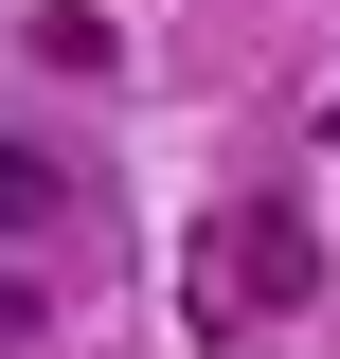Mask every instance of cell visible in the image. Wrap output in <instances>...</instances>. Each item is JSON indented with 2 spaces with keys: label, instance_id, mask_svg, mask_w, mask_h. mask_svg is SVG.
<instances>
[{
  "label": "cell",
  "instance_id": "obj_1",
  "mask_svg": "<svg viewBox=\"0 0 340 359\" xmlns=\"http://www.w3.org/2000/svg\"><path fill=\"white\" fill-rule=\"evenodd\" d=\"M304 287H323V233H304L287 198H233V216H215L197 306H215V323H269V306H304Z\"/></svg>",
  "mask_w": 340,
  "mask_h": 359
},
{
  "label": "cell",
  "instance_id": "obj_2",
  "mask_svg": "<svg viewBox=\"0 0 340 359\" xmlns=\"http://www.w3.org/2000/svg\"><path fill=\"white\" fill-rule=\"evenodd\" d=\"M54 198H72V180H54V162H36V144H0V233H36V216H54Z\"/></svg>",
  "mask_w": 340,
  "mask_h": 359
}]
</instances>
